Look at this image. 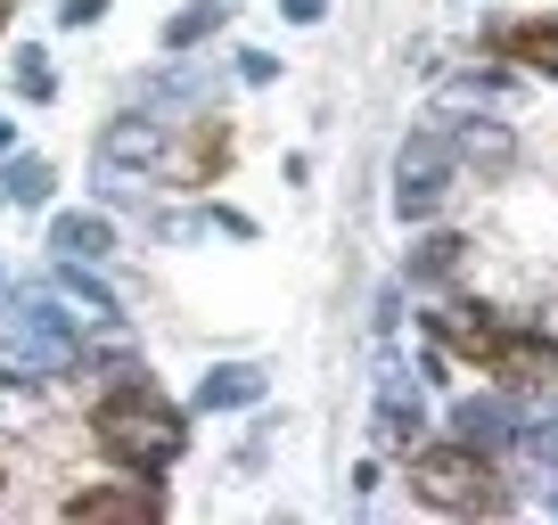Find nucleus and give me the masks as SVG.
Instances as JSON below:
<instances>
[{
	"label": "nucleus",
	"mask_w": 558,
	"mask_h": 525,
	"mask_svg": "<svg viewBox=\"0 0 558 525\" xmlns=\"http://www.w3.org/2000/svg\"><path fill=\"white\" fill-rule=\"evenodd\" d=\"M90 436H99V452L116 460V468H132V476H165L181 452H190V419L165 403L157 386H140V378L123 386V394H99Z\"/></svg>",
	"instance_id": "1"
},
{
	"label": "nucleus",
	"mask_w": 558,
	"mask_h": 525,
	"mask_svg": "<svg viewBox=\"0 0 558 525\" xmlns=\"http://www.w3.org/2000/svg\"><path fill=\"white\" fill-rule=\"evenodd\" d=\"M411 492L444 517H501L509 509V476L493 468V452L476 443H411Z\"/></svg>",
	"instance_id": "2"
},
{
	"label": "nucleus",
	"mask_w": 558,
	"mask_h": 525,
	"mask_svg": "<svg viewBox=\"0 0 558 525\" xmlns=\"http://www.w3.org/2000/svg\"><path fill=\"white\" fill-rule=\"evenodd\" d=\"M58 369H74V320L58 313V304L0 329V386H41V378H58Z\"/></svg>",
	"instance_id": "3"
},
{
	"label": "nucleus",
	"mask_w": 558,
	"mask_h": 525,
	"mask_svg": "<svg viewBox=\"0 0 558 525\" xmlns=\"http://www.w3.org/2000/svg\"><path fill=\"white\" fill-rule=\"evenodd\" d=\"M452 181H460L452 132H411L402 157H395V213H402V222H427V213L452 197Z\"/></svg>",
	"instance_id": "4"
},
{
	"label": "nucleus",
	"mask_w": 558,
	"mask_h": 525,
	"mask_svg": "<svg viewBox=\"0 0 558 525\" xmlns=\"http://www.w3.org/2000/svg\"><path fill=\"white\" fill-rule=\"evenodd\" d=\"M493 378H501V394H518V403H550L558 394V329H509V345L493 353Z\"/></svg>",
	"instance_id": "5"
},
{
	"label": "nucleus",
	"mask_w": 558,
	"mask_h": 525,
	"mask_svg": "<svg viewBox=\"0 0 558 525\" xmlns=\"http://www.w3.org/2000/svg\"><path fill=\"white\" fill-rule=\"evenodd\" d=\"M165 157V123L157 115H116L107 123V141H99V190L116 197V190H140V173H148V164Z\"/></svg>",
	"instance_id": "6"
},
{
	"label": "nucleus",
	"mask_w": 558,
	"mask_h": 525,
	"mask_svg": "<svg viewBox=\"0 0 558 525\" xmlns=\"http://www.w3.org/2000/svg\"><path fill=\"white\" fill-rule=\"evenodd\" d=\"M427 329H436V345L452 353V362H493V353L509 345V320L493 313V304H476V296H460V304H444L436 320H427Z\"/></svg>",
	"instance_id": "7"
},
{
	"label": "nucleus",
	"mask_w": 558,
	"mask_h": 525,
	"mask_svg": "<svg viewBox=\"0 0 558 525\" xmlns=\"http://www.w3.org/2000/svg\"><path fill=\"white\" fill-rule=\"evenodd\" d=\"M452 436L460 443H476V452H493V460H509L518 452V436H525V411H518V394H469V403H452Z\"/></svg>",
	"instance_id": "8"
},
{
	"label": "nucleus",
	"mask_w": 558,
	"mask_h": 525,
	"mask_svg": "<svg viewBox=\"0 0 558 525\" xmlns=\"http://www.w3.org/2000/svg\"><path fill=\"white\" fill-rule=\"evenodd\" d=\"M50 304L74 320V329H99V337H123V304L107 288H90L83 271H50Z\"/></svg>",
	"instance_id": "9"
},
{
	"label": "nucleus",
	"mask_w": 558,
	"mask_h": 525,
	"mask_svg": "<svg viewBox=\"0 0 558 525\" xmlns=\"http://www.w3.org/2000/svg\"><path fill=\"white\" fill-rule=\"evenodd\" d=\"M66 517H140V525H157L165 501H157V485H90V492L66 501Z\"/></svg>",
	"instance_id": "10"
},
{
	"label": "nucleus",
	"mask_w": 558,
	"mask_h": 525,
	"mask_svg": "<svg viewBox=\"0 0 558 525\" xmlns=\"http://www.w3.org/2000/svg\"><path fill=\"white\" fill-rule=\"evenodd\" d=\"M493 41H501L518 66L534 74H558V17H534V25H493Z\"/></svg>",
	"instance_id": "11"
},
{
	"label": "nucleus",
	"mask_w": 558,
	"mask_h": 525,
	"mask_svg": "<svg viewBox=\"0 0 558 525\" xmlns=\"http://www.w3.org/2000/svg\"><path fill=\"white\" fill-rule=\"evenodd\" d=\"M222 164H230V132H222V123H197V141L173 148V181H190V190H206Z\"/></svg>",
	"instance_id": "12"
},
{
	"label": "nucleus",
	"mask_w": 558,
	"mask_h": 525,
	"mask_svg": "<svg viewBox=\"0 0 558 525\" xmlns=\"http://www.w3.org/2000/svg\"><path fill=\"white\" fill-rule=\"evenodd\" d=\"M378 394H386L378 443H386V452H411V443H418V394H411V378H386Z\"/></svg>",
	"instance_id": "13"
},
{
	"label": "nucleus",
	"mask_w": 558,
	"mask_h": 525,
	"mask_svg": "<svg viewBox=\"0 0 558 525\" xmlns=\"http://www.w3.org/2000/svg\"><path fill=\"white\" fill-rule=\"evenodd\" d=\"M230 17V0H190V9H173L165 17V50H197V41H214Z\"/></svg>",
	"instance_id": "14"
},
{
	"label": "nucleus",
	"mask_w": 558,
	"mask_h": 525,
	"mask_svg": "<svg viewBox=\"0 0 558 525\" xmlns=\"http://www.w3.org/2000/svg\"><path fill=\"white\" fill-rule=\"evenodd\" d=\"M50 246L58 255H116V222H99V213H58Z\"/></svg>",
	"instance_id": "15"
},
{
	"label": "nucleus",
	"mask_w": 558,
	"mask_h": 525,
	"mask_svg": "<svg viewBox=\"0 0 558 525\" xmlns=\"http://www.w3.org/2000/svg\"><path fill=\"white\" fill-rule=\"evenodd\" d=\"M460 262H469V246H460L452 230H436V239H418V246H411V262H402V271H411L418 288H436V280H452Z\"/></svg>",
	"instance_id": "16"
},
{
	"label": "nucleus",
	"mask_w": 558,
	"mask_h": 525,
	"mask_svg": "<svg viewBox=\"0 0 558 525\" xmlns=\"http://www.w3.org/2000/svg\"><path fill=\"white\" fill-rule=\"evenodd\" d=\"M255 394H263V369H214V378L197 386V403H206V411H246Z\"/></svg>",
	"instance_id": "17"
},
{
	"label": "nucleus",
	"mask_w": 558,
	"mask_h": 525,
	"mask_svg": "<svg viewBox=\"0 0 558 525\" xmlns=\"http://www.w3.org/2000/svg\"><path fill=\"white\" fill-rule=\"evenodd\" d=\"M50 190H58L50 157H9V181H0V197H9V206H41Z\"/></svg>",
	"instance_id": "18"
},
{
	"label": "nucleus",
	"mask_w": 558,
	"mask_h": 525,
	"mask_svg": "<svg viewBox=\"0 0 558 525\" xmlns=\"http://www.w3.org/2000/svg\"><path fill=\"white\" fill-rule=\"evenodd\" d=\"M444 115H469V123L509 115V90L501 83H444Z\"/></svg>",
	"instance_id": "19"
},
{
	"label": "nucleus",
	"mask_w": 558,
	"mask_h": 525,
	"mask_svg": "<svg viewBox=\"0 0 558 525\" xmlns=\"http://www.w3.org/2000/svg\"><path fill=\"white\" fill-rule=\"evenodd\" d=\"M50 90H58L50 58H41V50H25V58H17V99H50Z\"/></svg>",
	"instance_id": "20"
},
{
	"label": "nucleus",
	"mask_w": 558,
	"mask_h": 525,
	"mask_svg": "<svg viewBox=\"0 0 558 525\" xmlns=\"http://www.w3.org/2000/svg\"><path fill=\"white\" fill-rule=\"evenodd\" d=\"M518 452H525V460H550V468H558V419L525 427V436H518Z\"/></svg>",
	"instance_id": "21"
},
{
	"label": "nucleus",
	"mask_w": 558,
	"mask_h": 525,
	"mask_svg": "<svg viewBox=\"0 0 558 525\" xmlns=\"http://www.w3.org/2000/svg\"><path fill=\"white\" fill-rule=\"evenodd\" d=\"M239 83H255V90L279 83V58H271V50H246V58H239Z\"/></svg>",
	"instance_id": "22"
},
{
	"label": "nucleus",
	"mask_w": 558,
	"mask_h": 525,
	"mask_svg": "<svg viewBox=\"0 0 558 525\" xmlns=\"http://www.w3.org/2000/svg\"><path fill=\"white\" fill-rule=\"evenodd\" d=\"M320 9H329V0H279V17H288V25H320Z\"/></svg>",
	"instance_id": "23"
},
{
	"label": "nucleus",
	"mask_w": 558,
	"mask_h": 525,
	"mask_svg": "<svg viewBox=\"0 0 558 525\" xmlns=\"http://www.w3.org/2000/svg\"><path fill=\"white\" fill-rule=\"evenodd\" d=\"M99 9H107V0H66L58 17H66V25H99Z\"/></svg>",
	"instance_id": "24"
},
{
	"label": "nucleus",
	"mask_w": 558,
	"mask_h": 525,
	"mask_svg": "<svg viewBox=\"0 0 558 525\" xmlns=\"http://www.w3.org/2000/svg\"><path fill=\"white\" fill-rule=\"evenodd\" d=\"M9 148H17V132H9V115H0V157H9Z\"/></svg>",
	"instance_id": "25"
},
{
	"label": "nucleus",
	"mask_w": 558,
	"mask_h": 525,
	"mask_svg": "<svg viewBox=\"0 0 558 525\" xmlns=\"http://www.w3.org/2000/svg\"><path fill=\"white\" fill-rule=\"evenodd\" d=\"M0 25H9V9H0Z\"/></svg>",
	"instance_id": "26"
},
{
	"label": "nucleus",
	"mask_w": 558,
	"mask_h": 525,
	"mask_svg": "<svg viewBox=\"0 0 558 525\" xmlns=\"http://www.w3.org/2000/svg\"><path fill=\"white\" fill-rule=\"evenodd\" d=\"M0 206H9V197H0Z\"/></svg>",
	"instance_id": "27"
}]
</instances>
